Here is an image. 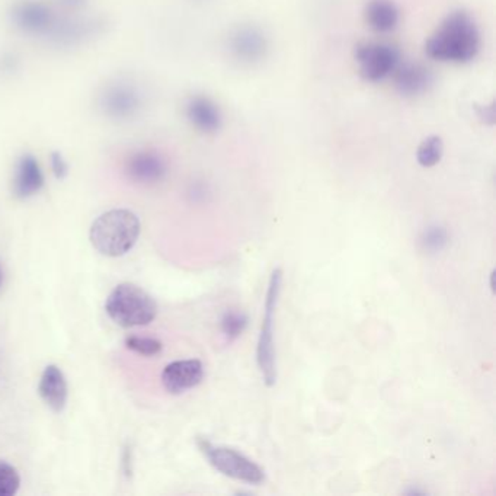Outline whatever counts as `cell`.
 <instances>
[{
	"label": "cell",
	"instance_id": "1",
	"mask_svg": "<svg viewBox=\"0 0 496 496\" xmlns=\"http://www.w3.org/2000/svg\"><path fill=\"white\" fill-rule=\"evenodd\" d=\"M481 50V31L469 12H452L426 40V56L443 63H471Z\"/></svg>",
	"mask_w": 496,
	"mask_h": 496
},
{
	"label": "cell",
	"instance_id": "2",
	"mask_svg": "<svg viewBox=\"0 0 496 496\" xmlns=\"http://www.w3.org/2000/svg\"><path fill=\"white\" fill-rule=\"evenodd\" d=\"M140 236V220L130 210H109L92 223L89 239L104 257H118L128 254Z\"/></svg>",
	"mask_w": 496,
	"mask_h": 496
},
{
	"label": "cell",
	"instance_id": "3",
	"mask_svg": "<svg viewBox=\"0 0 496 496\" xmlns=\"http://www.w3.org/2000/svg\"><path fill=\"white\" fill-rule=\"evenodd\" d=\"M105 310L112 322L121 328H136L152 323L157 316L154 297L136 284L117 285L105 303Z\"/></svg>",
	"mask_w": 496,
	"mask_h": 496
},
{
	"label": "cell",
	"instance_id": "4",
	"mask_svg": "<svg viewBox=\"0 0 496 496\" xmlns=\"http://www.w3.org/2000/svg\"><path fill=\"white\" fill-rule=\"evenodd\" d=\"M281 288H283V271L274 269L269 278L267 291L266 314L262 321L261 333L257 340V360L261 370L264 381L268 388H273L276 381V343H274V319L276 306L280 302Z\"/></svg>",
	"mask_w": 496,
	"mask_h": 496
},
{
	"label": "cell",
	"instance_id": "5",
	"mask_svg": "<svg viewBox=\"0 0 496 496\" xmlns=\"http://www.w3.org/2000/svg\"><path fill=\"white\" fill-rule=\"evenodd\" d=\"M197 445L210 464L224 476L249 485H261L266 481V473L261 467L242 453L236 452L233 448L211 445L206 438H198Z\"/></svg>",
	"mask_w": 496,
	"mask_h": 496
},
{
	"label": "cell",
	"instance_id": "6",
	"mask_svg": "<svg viewBox=\"0 0 496 496\" xmlns=\"http://www.w3.org/2000/svg\"><path fill=\"white\" fill-rule=\"evenodd\" d=\"M354 59L360 76L366 82L377 83L393 75L400 63V51L386 42H360L354 49Z\"/></svg>",
	"mask_w": 496,
	"mask_h": 496
},
{
	"label": "cell",
	"instance_id": "7",
	"mask_svg": "<svg viewBox=\"0 0 496 496\" xmlns=\"http://www.w3.org/2000/svg\"><path fill=\"white\" fill-rule=\"evenodd\" d=\"M140 90L128 82H116L107 86L99 95V107L105 116L114 120H130L142 109Z\"/></svg>",
	"mask_w": 496,
	"mask_h": 496
},
{
	"label": "cell",
	"instance_id": "8",
	"mask_svg": "<svg viewBox=\"0 0 496 496\" xmlns=\"http://www.w3.org/2000/svg\"><path fill=\"white\" fill-rule=\"evenodd\" d=\"M231 56L240 63L254 64L266 59L268 51V38L261 28L242 25L236 28L229 38Z\"/></svg>",
	"mask_w": 496,
	"mask_h": 496
},
{
	"label": "cell",
	"instance_id": "9",
	"mask_svg": "<svg viewBox=\"0 0 496 496\" xmlns=\"http://www.w3.org/2000/svg\"><path fill=\"white\" fill-rule=\"evenodd\" d=\"M56 19L49 5L38 0H21L12 8V21L28 34H49Z\"/></svg>",
	"mask_w": 496,
	"mask_h": 496
},
{
	"label": "cell",
	"instance_id": "10",
	"mask_svg": "<svg viewBox=\"0 0 496 496\" xmlns=\"http://www.w3.org/2000/svg\"><path fill=\"white\" fill-rule=\"evenodd\" d=\"M204 367L200 360H181L164 367L162 383L172 395H181L201 383Z\"/></svg>",
	"mask_w": 496,
	"mask_h": 496
},
{
	"label": "cell",
	"instance_id": "11",
	"mask_svg": "<svg viewBox=\"0 0 496 496\" xmlns=\"http://www.w3.org/2000/svg\"><path fill=\"white\" fill-rule=\"evenodd\" d=\"M104 23L99 19H70L59 18L51 26L47 37L51 38L52 42L61 45H73L82 42L86 38L94 37L99 34Z\"/></svg>",
	"mask_w": 496,
	"mask_h": 496
},
{
	"label": "cell",
	"instance_id": "12",
	"mask_svg": "<svg viewBox=\"0 0 496 496\" xmlns=\"http://www.w3.org/2000/svg\"><path fill=\"white\" fill-rule=\"evenodd\" d=\"M396 89L403 97H419L431 89L434 75L428 68L419 63L400 64L393 71Z\"/></svg>",
	"mask_w": 496,
	"mask_h": 496
},
{
	"label": "cell",
	"instance_id": "13",
	"mask_svg": "<svg viewBox=\"0 0 496 496\" xmlns=\"http://www.w3.org/2000/svg\"><path fill=\"white\" fill-rule=\"evenodd\" d=\"M166 164L161 154L154 152H137L126 162V172L131 181L138 183H156L166 175Z\"/></svg>",
	"mask_w": 496,
	"mask_h": 496
},
{
	"label": "cell",
	"instance_id": "14",
	"mask_svg": "<svg viewBox=\"0 0 496 496\" xmlns=\"http://www.w3.org/2000/svg\"><path fill=\"white\" fill-rule=\"evenodd\" d=\"M38 393L51 411H63L68 403L69 388L66 377L59 367L54 364L45 367L38 385Z\"/></svg>",
	"mask_w": 496,
	"mask_h": 496
},
{
	"label": "cell",
	"instance_id": "15",
	"mask_svg": "<svg viewBox=\"0 0 496 496\" xmlns=\"http://www.w3.org/2000/svg\"><path fill=\"white\" fill-rule=\"evenodd\" d=\"M187 117L190 123L204 135H214L223 124L220 108L210 98L197 95L187 104Z\"/></svg>",
	"mask_w": 496,
	"mask_h": 496
},
{
	"label": "cell",
	"instance_id": "16",
	"mask_svg": "<svg viewBox=\"0 0 496 496\" xmlns=\"http://www.w3.org/2000/svg\"><path fill=\"white\" fill-rule=\"evenodd\" d=\"M44 187V175L37 159L31 154L21 157L14 178V194L25 200L37 194Z\"/></svg>",
	"mask_w": 496,
	"mask_h": 496
},
{
	"label": "cell",
	"instance_id": "17",
	"mask_svg": "<svg viewBox=\"0 0 496 496\" xmlns=\"http://www.w3.org/2000/svg\"><path fill=\"white\" fill-rule=\"evenodd\" d=\"M367 25L376 33H392L400 23V11L393 0H369L364 8Z\"/></svg>",
	"mask_w": 496,
	"mask_h": 496
},
{
	"label": "cell",
	"instance_id": "18",
	"mask_svg": "<svg viewBox=\"0 0 496 496\" xmlns=\"http://www.w3.org/2000/svg\"><path fill=\"white\" fill-rule=\"evenodd\" d=\"M445 154V143L438 136H429L419 145L416 150V161L422 168H433L440 164Z\"/></svg>",
	"mask_w": 496,
	"mask_h": 496
},
{
	"label": "cell",
	"instance_id": "19",
	"mask_svg": "<svg viewBox=\"0 0 496 496\" xmlns=\"http://www.w3.org/2000/svg\"><path fill=\"white\" fill-rule=\"evenodd\" d=\"M448 233L443 226L433 224L422 231L421 247L429 254H438L448 245Z\"/></svg>",
	"mask_w": 496,
	"mask_h": 496
},
{
	"label": "cell",
	"instance_id": "20",
	"mask_svg": "<svg viewBox=\"0 0 496 496\" xmlns=\"http://www.w3.org/2000/svg\"><path fill=\"white\" fill-rule=\"evenodd\" d=\"M21 486V476L15 467L0 460V496H14Z\"/></svg>",
	"mask_w": 496,
	"mask_h": 496
},
{
	"label": "cell",
	"instance_id": "21",
	"mask_svg": "<svg viewBox=\"0 0 496 496\" xmlns=\"http://www.w3.org/2000/svg\"><path fill=\"white\" fill-rule=\"evenodd\" d=\"M248 326V316L242 312H226L221 319V331L229 341L236 340L242 335Z\"/></svg>",
	"mask_w": 496,
	"mask_h": 496
},
{
	"label": "cell",
	"instance_id": "22",
	"mask_svg": "<svg viewBox=\"0 0 496 496\" xmlns=\"http://www.w3.org/2000/svg\"><path fill=\"white\" fill-rule=\"evenodd\" d=\"M126 347L136 354L145 355V357H154V355L161 354L162 345L161 341L154 340V338H143V336H128L126 340Z\"/></svg>",
	"mask_w": 496,
	"mask_h": 496
},
{
	"label": "cell",
	"instance_id": "23",
	"mask_svg": "<svg viewBox=\"0 0 496 496\" xmlns=\"http://www.w3.org/2000/svg\"><path fill=\"white\" fill-rule=\"evenodd\" d=\"M51 168L57 178H64V176L68 175V162L64 161V157L61 154H51Z\"/></svg>",
	"mask_w": 496,
	"mask_h": 496
},
{
	"label": "cell",
	"instance_id": "24",
	"mask_svg": "<svg viewBox=\"0 0 496 496\" xmlns=\"http://www.w3.org/2000/svg\"><path fill=\"white\" fill-rule=\"evenodd\" d=\"M57 2H59L63 8L71 9V11L83 8L86 5V0H57Z\"/></svg>",
	"mask_w": 496,
	"mask_h": 496
},
{
	"label": "cell",
	"instance_id": "25",
	"mask_svg": "<svg viewBox=\"0 0 496 496\" xmlns=\"http://www.w3.org/2000/svg\"><path fill=\"white\" fill-rule=\"evenodd\" d=\"M4 280H5L4 268H2V266H0V288H2V285H4Z\"/></svg>",
	"mask_w": 496,
	"mask_h": 496
}]
</instances>
